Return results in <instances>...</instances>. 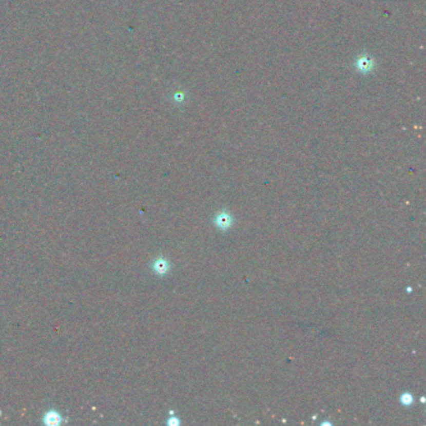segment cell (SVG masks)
Masks as SVG:
<instances>
[{"label":"cell","mask_w":426,"mask_h":426,"mask_svg":"<svg viewBox=\"0 0 426 426\" xmlns=\"http://www.w3.org/2000/svg\"><path fill=\"white\" fill-rule=\"evenodd\" d=\"M152 269L157 274L159 275H165L166 273L169 272L170 266H169V263L165 260V259H158L155 260V263L152 264Z\"/></svg>","instance_id":"obj_2"},{"label":"cell","mask_w":426,"mask_h":426,"mask_svg":"<svg viewBox=\"0 0 426 426\" xmlns=\"http://www.w3.org/2000/svg\"><path fill=\"white\" fill-rule=\"evenodd\" d=\"M215 224H217V226L221 230L229 229L233 224L231 215L226 211L220 212V214H218L217 218H215Z\"/></svg>","instance_id":"obj_1"},{"label":"cell","mask_w":426,"mask_h":426,"mask_svg":"<svg viewBox=\"0 0 426 426\" xmlns=\"http://www.w3.org/2000/svg\"><path fill=\"white\" fill-rule=\"evenodd\" d=\"M62 421V416L55 411H49L47 415L44 416V422L48 425H57Z\"/></svg>","instance_id":"obj_3"},{"label":"cell","mask_w":426,"mask_h":426,"mask_svg":"<svg viewBox=\"0 0 426 426\" xmlns=\"http://www.w3.org/2000/svg\"><path fill=\"white\" fill-rule=\"evenodd\" d=\"M413 401H414V398L413 396L410 395V394H402V396H401V402L404 405H410V404H413Z\"/></svg>","instance_id":"obj_4"}]
</instances>
